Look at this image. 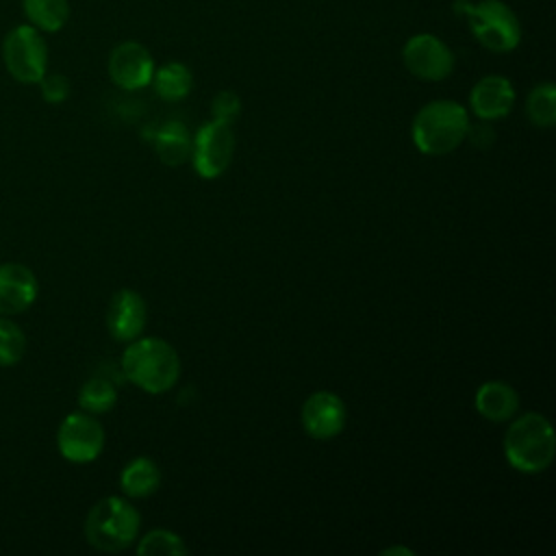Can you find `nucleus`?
Here are the masks:
<instances>
[{"label": "nucleus", "instance_id": "f257e3e1", "mask_svg": "<svg viewBox=\"0 0 556 556\" xmlns=\"http://www.w3.org/2000/svg\"><path fill=\"white\" fill-rule=\"evenodd\" d=\"M119 369L128 382L146 393H165L178 382L180 356L165 339L137 337L124 350Z\"/></svg>", "mask_w": 556, "mask_h": 556}, {"label": "nucleus", "instance_id": "f03ea898", "mask_svg": "<svg viewBox=\"0 0 556 556\" xmlns=\"http://www.w3.org/2000/svg\"><path fill=\"white\" fill-rule=\"evenodd\" d=\"M469 124L467 109L456 100H432L415 113L410 139L421 154L443 156L467 139Z\"/></svg>", "mask_w": 556, "mask_h": 556}, {"label": "nucleus", "instance_id": "7ed1b4c3", "mask_svg": "<svg viewBox=\"0 0 556 556\" xmlns=\"http://www.w3.org/2000/svg\"><path fill=\"white\" fill-rule=\"evenodd\" d=\"M556 454V434L549 419L541 413L513 417L504 434V456L521 473L545 471Z\"/></svg>", "mask_w": 556, "mask_h": 556}, {"label": "nucleus", "instance_id": "20e7f679", "mask_svg": "<svg viewBox=\"0 0 556 556\" xmlns=\"http://www.w3.org/2000/svg\"><path fill=\"white\" fill-rule=\"evenodd\" d=\"M139 528V510L126 497L109 495L96 502L87 513L85 539L98 552L115 554L135 543Z\"/></svg>", "mask_w": 556, "mask_h": 556}, {"label": "nucleus", "instance_id": "39448f33", "mask_svg": "<svg viewBox=\"0 0 556 556\" xmlns=\"http://www.w3.org/2000/svg\"><path fill=\"white\" fill-rule=\"evenodd\" d=\"M476 41L495 54L513 52L523 37L521 20L504 0H478L463 9Z\"/></svg>", "mask_w": 556, "mask_h": 556}, {"label": "nucleus", "instance_id": "423d86ee", "mask_svg": "<svg viewBox=\"0 0 556 556\" xmlns=\"http://www.w3.org/2000/svg\"><path fill=\"white\" fill-rule=\"evenodd\" d=\"M7 72L24 85H37L48 72V46L43 33L30 24L11 28L2 41Z\"/></svg>", "mask_w": 556, "mask_h": 556}, {"label": "nucleus", "instance_id": "0eeeda50", "mask_svg": "<svg viewBox=\"0 0 556 556\" xmlns=\"http://www.w3.org/2000/svg\"><path fill=\"white\" fill-rule=\"evenodd\" d=\"M232 154H235L232 124L211 119L202 124L193 135L191 163L200 178L204 180L219 178L230 167Z\"/></svg>", "mask_w": 556, "mask_h": 556}, {"label": "nucleus", "instance_id": "6e6552de", "mask_svg": "<svg viewBox=\"0 0 556 556\" xmlns=\"http://www.w3.org/2000/svg\"><path fill=\"white\" fill-rule=\"evenodd\" d=\"M402 63L419 80H445L456 65L452 48L432 33H417L402 46Z\"/></svg>", "mask_w": 556, "mask_h": 556}, {"label": "nucleus", "instance_id": "1a4fd4ad", "mask_svg": "<svg viewBox=\"0 0 556 556\" xmlns=\"http://www.w3.org/2000/svg\"><path fill=\"white\" fill-rule=\"evenodd\" d=\"M56 447L70 463H91L104 447V428L91 413H70L59 426Z\"/></svg>", "mask_w": 556, "mask_h": 556}, {"label": "nucleus", "instance_id": "9d476101", "mask_svg": "<svg viewBox=\"0 0 556 556\" xmlns=\"http://www.w3.org/2000/svg\"><path fill=\"white\" fill-rule=\"evenodd\" d=\"M109 76L124 91H137L152 83L156 70L150 50L139 41H122L109 54Z\"/></svg>", "mask_w": 556, "mask_h": 556}, {"label": "nucleus", "instance_id": "9b49d317", "mask_svg": "<svg viewBox=\"0 0 556 556\" xmlns=\"http://www.w3.org/2000/svg\"><path fill=\"white\" fill-rule=\"evenodd\" d=\"M348 424V406L332 391H315L302 404V426L311 439L328 441L343 432Z\"/></svg>", "mask_w": 556, "mask_h": 556}, {"label": "nucleus", "instance_id": "f8f14e48", "mask_svg": "<svg viewBox=\"0 0 556 556\" xmlns=\"http://www.w3.org/2000/svg\"><path fill=\"white\" fill-rule=\"evenodd\" d=\"M148 321V308L141 293L135 289H119L113 293L106 308V328L115 341L130 343L141 337Z\"/></svg>", "mask_w": 556, "mask_h": 556}, {"label": "nucleus", "instance_id": "ddd939ff", "mask_svg": "<svg viewBox=\"0 0 556 556\" xmlns=\"http://www.w3.org/2000/svg\"><path fill=\"white\" fill-rule=\"evenodd\" d=\"M515 87L502 74L482 76L469 91V109L482 122L506 117L515 106Z\"/></svg>", "mask_w": 556, "mask_h": 556}, {"label": "nucleus", "instance_id": "4468645a", "mask_svg": "<svg viewBox=\"0 0 556 556\" xmlns=\"http://www.w3.org/2000/svg\"><path fill=\"white\" fill-rule=\"evenodd\" d=\"M39 293L35 274L22 263L0 265V315L24 313Z\"/></svg>", "mask_w": 556, "mask_h": 556}, {"label": "nucleus", "instance_id": "2eb2a0df", "mask_svg": "<svg viewBox=\"0 0 556 556\" xmlns=\"http://www.w3.org/2000/svg\"><path fill=\"white\" fill-rule=\"evenodd\" d=\"M480 417L493 424L510 421L519 410V393L504 380H486L478 387L473 397Z\"/></svg>", "mask_w": 556, "mask_h": 556}, {"label": "nucleus", "instance_id": "dca6fc26", "mask_svg": "<svg viewBox=\"0 0 556 556\" xmlns=\"http://www.w3.org/2000/svg\"><path fill=\"white\" fill-rule=\"evenodd\" d=\"M191 148H193V137L182 122L167 119L154 135L156 156L169 167H178L187 163L191 159Z\"/></svg>", "mask_w": 556, "mask_h": 556}, {"label": "nucleus", "instance_id": "f3484780", "mask_svg": "<svg viewBox=\"0 0 556 556\" xmlns=\"http://www.w3.org/2000/svg\"><path fill=\"white\" fill-rule=\"evenodd\" d=\"M161 484V469L148 456H137L119 473V486L128 497H148Z\"/></svg>", "mask_w": 556, "mask_h": 556}, {"label": "nucleus", "instance_id": "a211bd4d", "mask_svg": "<svg viewBox=\"0 0 556 556\" xmlns=\"http://www.w3.org/2000/svg\"><path fill=\"white\" fill-rule=\"evenodd\" d=\"M159 98L167 102L185 100L193 89V74L191 70L180 61H167L161 67L154 70L152 83Z\"/></svg>", "mask_w": 556, "mask_h": 556}, {"label": "nucleus", "instance_id": "6ab92c4d", "mask_svg": "<svg viewBox=\"0 0 556 556\" xmlns=\"http://www.w3.org/2000/svg\"><path fill=\"white\" fill-rule=\"evenodd\" d=\"M30 26L41 33H56L70 20V0H22Z\"/></svg>", "mask_w": 556, "mask_h": 556}, {"label": "nucleus", "instance_id": "aec40b11", "mask_svg": "<svg viewBox=\"0 0 556 556\" xmlns=\"http://www.w3.org/2000/svg\"><path fill=\"white\" fill-rule=\"evenodd\" d=\"M115 402H117V389L113 378L106 374H96L78 391V406L91 415L111 410Z\"/></svg>", "mask_w": 556, "mask_h": 556}, {"label": "nucleus", "instance_id": "412c9836", "mask_svg": "<svg viewBox=\"0 0 556 556\" xmlns=\"http://www.w3.org/2000/svg\"><path fill=\"white\" fill-rule=\"evenodd\" d=\"M526 115L536 128H552L556 124V87L545 80L530 89L526 98Z\"/></svg>", "mask_w": 556, "mask_h": 556}, {"label": "nucleus", "instance_id": "4be33fe9", "mask_svg": "<svg viewBox=\"0 0 556 556\" xmlns=\"http://www.w3.org/2000/svg\"><path fill=\"white\" fill-rule=\"evenodd\" d=\"M187 552H189V547L182 541V536L172 530H165V528L148 532L137 543V554H141V556H161V554L163 556H182Z\"/></svg>", "mask_w": 556, "mask_h": 556}, {"label": "nucleus", "instance_id": "5701e85b", "mask_svg": "<svg viewBox=\"0 0 556 556\" xmlns=\"http://www.w3.org/2000/svg\"><path fill=\"white\" fill-rule=\"evenodd\" d=\"M26 352V337L22 328L7 315H0V367H11L22 361Z\"/></svg>", "mask_w": 556, "mask_h": 556}, {"label": "nucleus", "instance_id": "b1692460", "mask_svg": "<svg viewBox=\"0 0 556 556\" xmlns=\"http://www.w3.org/2000/svg\"><path fill=\"white\" fill-rule=\"evenodd\" d=\"M211 113H213V119H219V122H228L232 124L239 113H241V98L230 91V89H224L219 91L213 102H211Z\"/></svg>", "mask_w": 556, "mask_h": 556}, {"label": "nucleus", "instance_id": "393cba45", "mask_svg": "<svg viewBox=\"0 0 556 556\" xmlns=\"http://www.w3.org/2000/svg\"><path fill=\"white\" fill-rule=\"evenodd\" d=\"M39 89H41V96L46 102L50 104H61L67 100L70 91H72V85L67 80V76L63 74H43V78L37 83Z\"/></svg>", "mask_w": 556, "mask_h": 556}, {"label": "nucleus", "instance_id": "a878e982", "mask_svg": "<svg viewBox=\"0 0 556 556\" xmlns=\"http://www.w3.org/2000/svg\"><path fill=\"white\" fill-rule=\"evenodd\" d=\"M380 554H384V556H391V554H406V556H413V552L410 549H406V547H402V545H393V547H384Z\"/></svg>", "mask_w": 556, "mask_h": 556}]
</instances>
